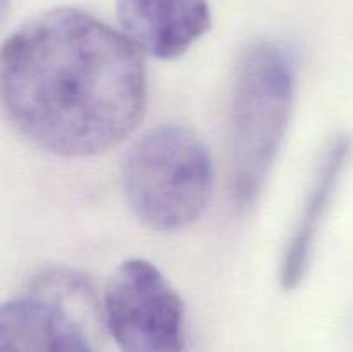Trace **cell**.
I'll list each match as a JSON object with an SVG mask.
<instances>
[{"label": "cell", "mask_w": 353, "mask_h": 352, "mask_svg": "<svg viewBox=\"0 0 353 352\" xmlns=\"http://www.w3.org/2000/svg\"><path fill=\"white\" fill-rule=\"evenodd\" d=\"M145 104L141 54L86 10H45L0 47V107L45 152L90 157L110 150L138 126Z\"/></svg>", "instance_id": "1"}, {"label": "cell", "mask_w": 353, "mask_h": 352, "mask_svg": "<svg viewBox=\"0 0 353 352\" xmlns=\"http://www.w3.org/2000/svg\"><path fill=\"white\" fill-rule=\"evenodd\" d=\"M295 104V69L285 48L255 41L241 52L228 109L233 199L254 206L281 152Z\"/></svg>", "instance_id": "2"}, {"label": "cell", "mask_w": 353, "mask_h": 352, "mask_svg": "<svg viewBox=\"0 0 353 352\" xmlns=\"http://www.w3.org/2000/svg\"><path fill=\"white\" fill-rule=\"evenodd\" d=\"M121 178L124 197L145 226L178 231L199 221L209 204L212 155L192 128L159 124L131 145Z\"/></svg>", "instance_id": "3"}, {"label": "cell", "mask_w": 353, "mask_h": 352, "mask_svg": "<svg viewBox=\"0 0 353 352\" xmlns=\"http://www.w3.org/2000/svg\"><path fill=\"white\" fill-rule=\"evenodd\" d=\"M185 302L145 259L121 262L107 280L102 316L121 352L185 351Z\"/></svg>", "instance_id": "4"}, {"label": "cell", "mask_w": 353, "mask_h": 352, "mask_svg": "<svg viewBox=\"0 0 353 352\" xmlns=\"http://www.w3.org/2000/svg\"><path fill=\"white\" fill-rule=\"evenodd\" d=\"M121 33L140 54L181 57L212 26L209 0H117Z\"/></svg>", "instance_id": "5"}, {"label": "cell", "mask_w": 353, "mask_h": 352, "mask_svg": "<svg viewBox=\"0 0 353 352\" xmlns=\"http://www.w3.org/2000/svg\"><path fill=\"white\" fill-rule=\"evenodd\" d=\"M0 352H93L71 306L34 289L0 304Z\"/></svg>", "instance_id": "6"}, {"label": "cell", "mask_w": 353, "mask_h": 352, "mask_svg": "<svg viewBox=\"0 0 353 352\" xmlns=\"http://www.w3.org/2000/svg\"><path fill=\"white\" fill-rule=\"evenodd\" d=\"M352 157L353 138L350 135H338L324 148L303 200L302 213L290 235L288 244L285 245L279 262V283L285 290H295L305 280L324 219L330 213Z\"/></svg>", "instance_id": "7"}, {"label": "cell", "mask_w": 353, "mask_h": 352, "mask_svg": "<svg viewBox=\"0 0 353 352\" xmlns=\"http://www.w3.org/2000/svg\"><path fill=\"white\" fill-rule=\"evenodd\" d=\"M9 7H10V0H0V24L6 21L7 12H9Z\"/></svg>", "instance_id": "8"}]
</instances>
